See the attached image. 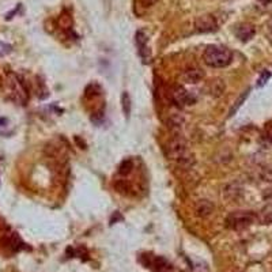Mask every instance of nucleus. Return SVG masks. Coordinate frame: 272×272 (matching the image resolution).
Instances as JSON below:
<instances>
[{
    "mask_svg": "<svg viewBox=\"0 0 272 272\" xmlns=\"http://www.w3.org/2000/svg\"><path fill=\"white\" fill-rule=\"evenodd\" d=\"M204 78V71L200 70V68H189L187 71L183 72V75H181V79L185 83H197V82H200Z\"/></svg>",
    "mask_w": 272,
    "mask_h": 272,
    "instance_id": "nucleus-9",
    "label": "nucleus"
},
{
    "mask_svg": "<svg viewBox=\"0 0 272 272\" xmlns=\"http://www.w3.org/2000/svg\"><path fill=\"white\" fill-rule=\"evenodd\" d=\"M259 176L261 178V181L272 183V165H267V166H263V168L260 169Z\"/></svg>",
    "mask_w": 272,
    "mask_h": 272,
    "instance_id": "nucleus-15",
    "label": "nucleus"
},
{
    "mask_svg": "<svg viewBox=\"0 0 272 272\" xmlns=\"http://www.w3.org/2000/svg\"><path fill=\"white\" fill-rule=\"evenodd\" d=\"M257 221L261 225H271L272 223V204L264 205L263 208L260 209V213L256 215Z\"/></svg>",
    "mask_w": 272,
    "mask_h": 272,
    "instance_id": "nucleus-12",
    "label": "nucleus"
},
{
    "mask_svg": "<svg viewBox=\"0 0 272 272\" xmlns=\"http://www.w3.org/2000/svg\"><path fill=\"white\" fill-rule=\"evenodd\" d=\"M195 27L199 33H209V32H215L218 29V22L214 15L204 14L195 21Z\"/></svg>",
    "mask_w": 272,
    "mask_h": 272,
    "instance_id": "nucleus-5",
    "label": "nucleus"
},
{
    "mask_svg": "<svg viewBox=\"0 0 272 272\" xmlns=\"http://www.w3.org/2000/svg\"><path fill=\"white\" fill-rule=\"evenodd\" d=\"M172 98L173 101H174L176 104L180 105V106L195 104V98L192 97V94L189 92H187L183 86H176V87L173 88Z\"/></svg>",
    "mask_w": 272,
    "mask_h": 272,
    "instance_id": "nucleus-7",
    "label": "nucleus"
},
{
    "mask_svg": "<svg viewBox=\"0 0 272 272\" xmlns=\"http://www.w3.org/2000/svg\"><path fill=\"white\" fill-rule=\"evenodd\" d=\"M234 33L239 41L248 42L256 34V29L252 23H239V25L235 26Z\"/></svg>",
    "mask_w": 272,
    "mask_h": 272,
    "instance_id": "nucleus-8",
    "label": "nucleus"
},
{
    "mask_svg": "<svg viewBox=\"0 0 272 272\" xmlns=\"http://www.w3.org/2000/svg\"><path fill=\"white\" fill-rule=\"evenodd\" d=\"M135 41H136V45L139 48V53H140V57L143 59V63L144 62L148 63L150 62V46H148L147 34L143 30H139L136 36H135Z\"/></svg>",
    "mask_w": 272,
    "mask_h": 272,
    "instance_id": "nucleus-6",
    "label": "nucleus"
},
{
    "mask_svg": "<svg viewBox=\"0 0 272 272\" xmlns=\"http://www.w3.org/2000/svg\"><path fill=\"white\" fill-rule=\"evenodd\" d=\"M166 151H168L169 158L183 168H191L195 163V157L189 148V144L181 136H174L170 139L166 146Z\"/></svg>",
    "mask_w": 272,
    "mask_h": 272,
    "instance_id": "nucleus-1",
    "label": "nucleus"
},
{
    "mask_svg": "<svg viewBox=\"0 0 272 272\" xmlns=\"http://www.w3.org/2000/svg\"><path fill=\"white\" fill-rule=\"evenodd\" d=\"M122 108L123 112L126 114V117H130L131 114V108H132V102H131V97L127 92L122 94Z\"/></svg>",
    "mask_w": 272,
    "mask_h": 272,
    "instance_id": "nucleus-14",
    "label": "nucleus"
},
{
    "mask_svg": "<svg viewBox=\"0 0 272 272\" xmlns=\"http://www.w3.org/2000/svg\"><path fill=\"white\" fill-rule=\"evenodd\" d=\"M132 169H134V163H132V161H131V159H124V161L120 163L118 173L123 174V176H127V174H130Z\"/></svg>",
    "mask_w": 272,
    "mask_h": 272,
    "instance_id": "nucleus-16",
    "label": "nucleus"
},
{
    "mask_svg": "<svg viewBox=\"0 0 272 272\" xmlns=\"http://www.w3.org/2000/svg\"><path fill=\"white\" fill-rule=\"evenodd\" d=\"M7 86H9L10 96L13 101L18 105H26L29 101V92L26 88L23 80L17 74H9L7 75Z\"/></svg>",
    "mask_w": 272,
    "mask_h": 272,
    "instance_id": "nucleus-3",
    "label": "nucleus"
},
{
    "mask_svg": "<svg viewBox=\"0 0 272 272\" xmlns=\"http://www.w3.org/2000/svg\"><path fill=\"white\" fill-rule=\"evenodd\" d=\"M268 27H269V30H271V32H272V18H271V19H269V22H268Z\"/></svg>",
    "mask_w": 272,
    "mask_h": 272,
    "instance_id": "nucleus-21",
    "label": "nucleus"
},
{
    "mask_svg": "<svg viewBox=\"0 0 272 272\" xmlns=\"http://www.w3.org/2000/svg\"><path fill=\"white\" fill-rule=\"evenodd\" d=\"M265 138H267L268 142L272 143V126L268 127L267 128V132H265Z\"/></svg>",
    "mask_w": 272,
    "mask_h": 272,
    "instance_id": "nucleus-19",
    "label": "nucleus"
},
{
    "mask_svg": "<svg viewBox=\"0 0 272 272\" xmlns=\"http://www.w3.org/2000/svg\"><path fill=\"white\" fill-rule=\"evenodd\" d=\"M233 60V53L221 45H209L203 52V62L214 68L227 67Z\"/></svg>",
    "mask_w": 272,
    "mask_h": 272,
    "instance_id": "nucleus-2",
    "label": "nucleus"
},
{
    "mask_svg": "<svg viewBox=\"0 0 272 272\" xmlns=\"http://www.w3.org/2000/svg\"><path fill=\"white\" fill-rule=\"evenodd\" d=\"M214 213V204L209 200H200L196 204V214L199 217H209Z\"/></svg>",
    "mask_w": 272,
    "mask_h": 272,
    "instance_id": "nucleus-11",
    "label": "nucleus"
},
{
    "mask_svg": "<svg viewBox=\"0 0 272 272\" xmlns=\"http://www.w3.org/2000/svg\"><path fill=\"white\" fill-rule=\"evenodd\" d=\"M150 265L154 272H176L174 268L169 264L168 260H165L163 257H159V256L153 259V263Z\"/></svg>",
    "mask_w": 272,
    "mask_h": 272,
    "instance_id": "nucleus-10",
    "label": "nucleus"
},
{
    "mask_svg": "<svg viewBox=\"0 0 272 272\" xmlns=\"http://www.w3.org/2000/svg\"><path fill=\"white\" fill-rule=\"evenodd\" d=\"M143 2H144V3H146L147 6H153L154 3H157L158 0H143Z\"/></svg>",
    "mask_w": 272,
    "mask_h": 272,
    "instance_id": "nucleus-20",
    "label": "nucleus"
},
{
    "mask_svg": "<svg viewBox=\"0 0 272 272\" xmlns=\"http://www.w3.org/2000/svg\"><path fill=\"white\" fill-rule=\"evenodd\" d=\"M6 128L11 130V128H10V122L6 117H2L0 118V134L6 135Z\"/></svg>",
    "mask_w": 272,
    "mask_h": 272,
    "instance_id": "nucleus-18",
    "label": "nucleus"
},
{
    "mask_svg": "<svg viewBox=\"0 0 272 272\" xmlns=\"http://www.w3.org/2000/svg\"><path fill=\"white\" fill-rule=\"evenodd\" d=\"M248 96H249V90H247V92H244L243 94H241V96H239L238 98L235 100L234 104L231 105L230 110H229V116H230V117H231V116H234L235 112H237V110H238V109L241 108V106H243V104L245 102V100L248 98Z\"/></svg>",
    "mask_w": 272,
    "mask_h": 272,
    "instance_id": "nucleus-13",
    "label": "nucleus"
},
{
    "mask_svg": "<svg viewBox=\"0 0 272 272\" xmlns=\"http://www.w3.org/2000/svg\"><path fill=\"white\" fill-rule=\"evenodd\" d=\"M269 78H271V72H269V71H263L261 74H260V76H259V79H257V83H256V86H257V87H263L264 84L267 83Z\"/></svg>",
    "mask_w": 272,
    "mask_h": 272,
    "instance_id": "nucleus-17",
    "label": "nucleus"
},
{
    "mask_svg": "<svg viewBox=\"0 0 272 272\" xmlns=\"http://www.w3.org/2000/svg\"><path fill=\"white\" fill-rule=\"evenodd\" d=\"M256 219L257 217L251 211H234L227 215L226 226L231 230H245Z\"/></svg>",
    "mask_w": 272,
    "mask_h": 272,
    "instance_id": "nucleus-4",
    "label": "nucleus"
}]
</instances>
